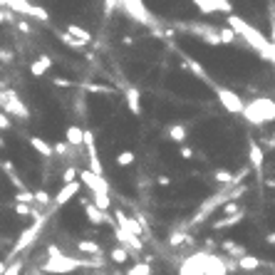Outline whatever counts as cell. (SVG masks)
Listing matches in <instances>:
<instances>
[{"label": "cell", "mask_w": 275, "mask_h": 275, "mask_svg": "<svg viewBox=\"0 0 275 275\" xmlns=\"http://www.w3.org/2000/svg\"><path fill=\"white\" fill-rule=\"evenodd\" d=\"M221 248L226 250V255H228V258H235V261L246 253V248L241 246V243H235V241H231V238H228V241H223V243H221Z\"/></svg>", "instance_id": "obj_28"}, {"label": "cell", "mask_w": 275, "mask_h": 275, "mask_svg": "<svg viewBox=\"0 0 275 275\" xmlns=\"http://www.w3.org/2000/svg\"><path fill=\"white\" fill-rule=\"evenodd\" d=\"M0 5L10 8L17 15H28V17H30V8H32V3H28V0H0Z\"/></svg>", "instance_id": "obj_24"}, {"label": "cell", "mask_w": 275, "mask_h": 275, "mask_svg": "<svg viewBox=\"0 0 275 275\" xmlns=\"http://www.w3.org/2000/svg\"><path fill=\"white\" fill-rule=\"evenodd\" d=\"M243 119L248 124H255V126H261L265 122H273L275 119V102L270 97H258V99H253V102H248L243 104Z\"/></svg>", "instance_id": "obj_3"}, {"label": "cell", "mask_w": 275, "mask_h": 275, "mask_svg": "<svg viewBox=\"0 0 275 275\" xmlns=\"http://www.w3.org/2000/svg\"><path fill=\"white\" fill-rule=\"evenodd\" d=\"M60 40L67 45L69 50H84L87 47V42H82V40H77V38H72L69 32H60Z\"/></svg>", "instance_id": "obj_33"}, {"label": "cell", "mask_w": 275, "mask_h": 275, "mask_svg": "<svg viewBox=\"0 0 275 275\" xmlns=\"http://www.w3.org/2000/svg\"><path fill=\"white\" fill-rule=\"evenodd\" d=\"M112 228H114V235H117L119 246H124L129 253H132V255L144 250V243H141V238H139V235H134V233H129V231H124V228H119L117 223H114Z\"/></svg>", "instance_id": "obj_14"}, {"label": "cell", "mask_w": 275, "mask_h": 275, "mask_svg": "<svg viewBox=\"0 0 275 275\" xmlns=\"http://www.w3.org/2000/svg\"><path fill=\"white\" fill-rule=\"evenodd\" d=\"M65 32H69L72 38H77V40H82V42H92V35H89V30H84V28H80V25H67V30Z\"/></svg>", "instance_id": "obj_32"}, {"label": "cell", "mask_w": 275, "mask_h": 275, "mask_svg": "<svg viewBox=\"0 0 275 275\" xmlns=\"http://www.w3.org/2000/svg\"><path fill=\"white\" fill-rule=\"evenodd\" d=\"M8 176H10V181H13V186L15 189H28V184H23V179H20V176H17V174H8Z\"/></svg>", "instance_id": "obj_49"}, {"label": "cell", "mask_w": 275, "mask_h": 275, "mask_svg": "<svg viewBox=\"0 0 275 275\" xmlns=\"http://www.w3.org/2000/svg\"><path fill=\"white\" fill-rule=\"evenodd\" d=\"M228 28L233 30L238 38H243L246 40V45H250L258 55L263 57V60H268L270 65L275 62V47H273V42L268 40L265 35H263L261 30H255L250 23H246L243 17H238V15L233 13H228Z\"/></svg>", "instance_id": "obj_2"}, {"label": "cell", "mask_w": 275, "mask_h": 275, "mask_svg": "<svg viewBox=\"0 0 275 275\" xmlns=\"http://www.w3.org/2000/svg\"><path fill=\"white\" fill-rule=\"evenodd\" d=\"M82 208H84V213H87V221H89L92 226H102V223L114 226V218H112L107 211H102L99 206H95L92 198H82Z\"/></svg>", "instance_id": "obj_12"}, {"label": "cell", "mask_w": 275, "mask_h": 275, "mask_svg": "<svg viewBox=\"0 0 275 275\" xmlns=\"http://www.w3.org/2000/svg\"><path fill=\"white\" fill-rule=\"evenodd\" d=\"M77 250L84 253V255H102V246L95 243V241H89V238H84V241H77Z\"/></svg>", "instance_id": "obj_27"}, {"label": "cell", "mask_w": 275, "mask_h": 275, "mask_svg": "<svg viewBox=\"0 0 275 275\" xmlns=\"http://www.w3.org/2000/svg\"><path fill=\"white\" fill-rule=\"evenodd\" d=\"M156 184H159V186H171V179H169V176H159V179H156Z\"/></svg>", "instance_id": "obj_53"}, {"label": "cell", "mask_w": 275, "mask_h": 275, "mask_svg": "<svg viewBox=\"0 0 275 275\" xmlns=\"http://www.w3.org/2000/svg\"><path fill=\"white\" fill-rule=\"evenodd\" d=\"M52 84H55V87H60V89H69V87H72V82H69V80H65V77H55V80H52Z\"/></svg>", "instance_id": "obj_48"}, {"label": "cell", "mask_w": 275, "mask_h": 275, "mask_svg": "<svg viewBox=\"0 0 275 275\" xmlns=\"http://www.w3.org/2000/svg\"><path fill=\"white\" fill-rule=\"evenodd\" d=\"M0 243H3V241H0Z\"/></svg>", "instance_id": "obj_59"}, {"label": "cell", "mask_w": 275, "mask_h": 275, "mask_svg": "<svg viewBox=\"0 0 275 275\" xmlns=\"http://www.w3.org/2000/svg\"><path fill=\"white\" fill-rule=\"evenodd\" d=\"M238 270H246V273H250V270H258V268H261L263 265V261L261 258H255V255H250V253H243V255H241V258H238Z\"/></svg>", "instance_id": "obj_23"}, {"label": "cell", "mask_w": 275, "mask_h": 275, "mask_svg": "<svg viewBox=\"0 0 275 275\" xmlns=\"http://www.w3.org/2000/svg\"><path fill=\"white\" fill-rule=\"evenodd\" d=\"M28 141H30V146H32L35 152L40 154V156H45V159H50V156H52V144H47L45 139H40V137H30Z\"/></svg>", "instance_id": "obj_26"}, {"label": "cell", "mask_w": 275, "mask_h": 275, "mask_svg": "<svg viewBox=\"0 0 275 275\" xmlns=\"http://www.w3.org/2000/svg\"><path fill=\"white\" fill-rule=\"evenodd\" d=\"M166 134H169V139H171V141H176V144H184V141L189 139V129H186V124L174 122V124H169Z\"/></svg>", "instance_id": "obj_20"}, {"label": "cell", "mask_w": 275, "mask_h": 275, "mask_svg": "<svg viewBox=\"0 0 275 275\" xmlns=\"http://www.w3.org/2000/svg\"><path fill=\"white\" fill-rule=\"evenodd\" d=\"M213 181L221 184V186H235L233 184V174L228 171V169H216L213 171Z\"/></svg>", "instance_id": "obj_31"}, {"label": "cell", "mask_w": 275, "mask_h": 275, "mask_svg": "<svg viewBox=\"0 0 275 275\" xmlns=\"http://www.w3.org/2000/svg\"><path fill=\"white\" fill-rule=\"evenodd\" d=\"M3 146H5V141H3V137H0V149H3Z\"/></svg>", "instance_id": "obj_58"}, {"label": "cell", "mask_w": 275, "mask_h": 275, "mask_svg": "<svg viewBox=\"0 0 275 275\" xmlns=\"http://www.w3.org/2000/svg\"><path fill=\"white\" fill-rule=\"evenodd\" d=\"M75 179H77V169H75V166H67V169L62 171V181L67 184V181H75Z\"/></svg>", "instance_id": "obj_45"}, {"label": "cell", "mask_w": 275, "mask_h": 275, "mask_svg": "<svg viewBox=\"0 0 275 275\" xmlns=\"http://www.w3.org/2000/svg\"><path fill=\"white\" fill-rule=\"evenodd\" d=\"M10 126H13V122H10V117H8L5 112L0 109V132H8Z\"/></svg>", "instance_id": "obj_46"}, {"label": "cell", "mask_w": 275, "mask_h": 275, "mask_svg": "<svg viewBox=\"0 0 275 275\" xmlns=\"http://www.w3.org/2000/svg\"><path fill=\"white\" fill-rule=\"evenodd\" d=\"M65 137H67V144H69V146L80 149V146H82V126H77V124H69L67 132H65Z\"/></svg>", "instance_id": "obj_25"}, {"label": "cell", "mask_w": 275, "mask_h": 275, "mask_svg": "<svg viewBox=\"0 0 275 275\" xmlns=\"http://www.w3.org/2000/svg\"><path fill=\"white\" fill-rule=\"evenodd\" d=\"M5 265H8V263H5V261H0V275H3V270H5Z\"/></svg>", "instance_id": "obj_57"}, {"label": "cell", "mask_w": 275, "mask_h": 275, "mask_svg": "<svg viewBox=\"0 0 275 275\" xmlns=\"http://www.w3.org/2000/svg\"><path fill=\"white\" fill-rule=\"evenodd\" d=\"M243 218H246V208H241L238 213H231V216H223V218L213 221V223H211V228H213V231H223V228H233V226H238V223H241Z\"/></svg>", "instance_id": "obj_19"}, {"label": "cell", "mask_w": 275, "mask_h": 275, "mask_svg": "<svg viewBox=\"0 0 275 275\" xmlns=\"http://www.w3.org/2000/svg\"><path fill=\"white\" fill-rule=\"evenodd\" d=\"M0 169H3L5 174H13V171H15V166H13V161H10V159H0Z\"/></svg>", "instance_id": "obj_50"}, {"label": "cell", "mask_w": 275, "mask_h": 275, "mask_svg": "<svg viewBox=\"0 0 275 275\" xmlns=\"http://www.w3.org/2000/svg\"><path fill=\"white\" fill-rule=\"evenodd\" d=\"M72 149H75V146H69L67 141H55V144H52V154H57V156H67Z\"/></svg>", "instance_id": "obj_42"}, {"label": "cell", "mask_w": 275, "mask_h": 275, "mask_svg": "<svg viewBox=\"0 0 275 275\" xmlns=\"http://www.w3.org/2000/svg\"><path fill=\"white\" fill-rule=\"evenodd\" d=\"M30 17H32V20H40V23H50V13H47L45 8H40V5H32V8H30Z\"/></svg>", "instance_id": "obj_36"}, {"label": "cell", "mask_w": 275, "mask_h": 275, "mask_svg": "<svg viewBox=\"0 0 275 275\" xmlns=\"http://www.w3.org/2000/svg\"><path fill=\"white\" fill-rule=\"evenodd\" d=\"M193 243V235L186 231V228H179V231H174V233L169 235V246L171 248H179V246H191Z\"/></svg>", "instance_id": "obj_22"}, {"label": "cell", "mask_w": 275, "mask_h": 275, "mask_svg": "<svg viewBox=\"0 0 275 275\" xmlns=\"http://www.w3.org/2000/svg\"><path fill=\"white\" fill-rule=\"evenodd\" d=\"M40 60L47 65V67H52V57H50V55H40Z\"/></svg>", "instance_id": "obj_55"}, {"label": "cell", "mask_w": 275, "mask_h": 275, "mask_svg": "<svg viewBox=\"0 0 275 275\" xmlns=\"http://www.w3.org/2000/svg\"><path fill=\"white\" fill-rule=\"evenodd\" d=\"M218 38H221V45H226V42H228V45H233V42L238 40V35H235V32L228 28V25L218 30Z\"/></svg>", "instance_id": "obj_37"}, {"label": "cell", "mask_w": 275, "mask_h": 275, "mask_svg": "<svg viewBox=\"0 0 275 275\" xmlns=\"http://www.w3.org/2000/svg\"><path fill=\"white\" fill-rule=\"evenodd\" d=\"M104 265V255H92V258H72L67 253H62L57 246L47 248V261L42 263V273L52 275H67L75 273L80 268H102Z\"/></svg>", "instance_id": "obj_1"}, {"label": "cell", "mask_w": 275, "mask_h": 275, "mask_svg": "<svg viewBox=\"0 0 275 275\" xmlns=\"http://www.w3.org/2000/svg\"><path fill=\"white\" fill-rule=\"evenodd\" d=\"M179 30L191 32V35H196L198 40H204L206 45H213V47H218L221 45L218 28H213V25H201V23H179Z\"/></svg>", "instance_id": "obj_8"}, {"label": "cell", "mask_w": 275, "mask_h": 275, "mask_svg": "<svg viewBox=\"0 0 275 275\" xmlns=\"http://www.w3.org/2000/svg\"><path fill=\"white\" fill-rule=\"evenodd\" d=\"M129 255H132V253H129L124 246H117V248H112V250H109L112 263H117V265H124V263L129 261Z\"/></svg>", "instance_id": "obj_30"}, {"label": "cell", "mask_w": 275, "mask_h": 275, "mask_svg": "<svg viewBox=\"0 0 275 275\" xmlns=\"http://www.w3.org/2000/svg\"><path fill=\"white\" fill-rule=\"evenodd\" d=\"M216 89V97H218V102H221V107L226 112H231V114H241V109H243V99L235 95L233 89H226V87H213Z\"/></svg>", "instance_id": "obj_9"}, {"label": "cell", "mask_w": 275, "mask_h": 275, "mask_svg": "<svg viewBox=\"0 0 275 275\" xmlns=\"http://www.w3.org/2000/svg\"><path fill=\"white\" fill-rule=\"evenodd\" d=\"M117 5H122L126 17H132L134 23H141L146 28H159V20L152 15V10L144 5V0H117Z\"/></svg>", "instance_id": "obj_5"}, {"label": "cell", "mask_w": 275, "mask_h": 275, "mask_svg": "<svg viewBox=\"0 0 275 275\" xmlns=\"http://www.w3.org/2000/svg\"><path fill=\"white\" fill-rule=\"evenodd\" d=\"M15 201H20V204H35V196H32V191H28V189H17Z\"/></svg>", "instance_id": "obj_43"}, {"label": "cell", "mask_w": 275, "mask_h": 275, "mask_svg": "<svg viewBox=\"0 0 275 275\" xmlns=\"http://www.w3.org/2000/svg\"><path fill=\"white\" fill-rule=\"evenodd\" d=\"M124 102H126V107L132 114H141V92H139V87H124Z\"/></svg>", "instance_id": "obj_18"}, {"label": "cell", "mask_w": 275, "mask_h": 275, "mask_svg": "<svg viewBox=\"0 0 275 275\" xmlns=\"http://www.w3.org/2000/svg\"><path fill=\"white\" fill-rule=\"evenodd\" d=\"M42 226H45V216H35V221L30 223L23 233L17 235L15 246L10 248V255H8V261H13V258H17L20 253H25L28 248L35 246V241H38V238H40V233H42Z\"/></svg>", "instance_id": "obj_4"}, {"label": "cell", "mask_w": 275, "mask_h": 275, "mask_svg": "<svg viewBox=\"0 0 275 275\" xmlns=\"http://www.w3.org/2000/svg\"><path fill=\"white\" fill-rule=\"evenodd\" d=\"M20 273H23V261L20 258H13L3 270V275H20Z\"/></svg>", "instance_id": "obj_39"}, {"label": "cell", "mask_w": 275, "mask_h": 275, "mask_svg": "<svg viewBox=\"0 0 275 275\" xmlns=\"http://www.w3.org/2000/svg\"><path fill=\"white\" fill-rule=\"evenodd\" d=\"M0 62L10 65V62H13V52H10V50H0Z\"/></svg>", "instance_id": "obj_52"}, {"label": "cell", "mask_w": 275, "mask_h": 275, "mask_svg": "<svg viewBox=\"0 0 275 275\" xmlns=\"http://www.w3.org/2000/svg\"><path fill=\"white\" fill-rule=\"evenodd\" d=\"M15 25H17V30H20V32H32V25H30L28 20H17Z\"/></svg>", "instance_id": "obj_51"}, {"label": "cell", "mask_w": 275, "mask_h": 275, "mask_svg": "<svg viewBox=\"0 0 275 275\" xmlns=\"http://www.w3.org/2000/svg\"><path fill=\"white\" fill-rule=\"evenodd\" d=\"M112 218H114V223H117L119 228H124V231H129V233L139 235V238L144 235V226H141V223H139L137 218H132V216H126L124 211H114V216H112Z\"/></svg>", "instance_id": "obj_15"}, {"label": "cell", "mask_w": 275, "mask_h": 275, "mask_svg": "<svg viewBox=\"0 0 275 275\" xmlns=\"http://www.w3.org/2000/svg\"><path fill=\"white\" fill-rule=\"evenodd\" d=\"M268 246H275V233H268Z\"/></svg>", "instance_id": "obj_56"}, {"label": "cell", "mask_w": 275, "mask_h": 275, "mask_svg": "<svg viewBox=\"0 0 275 275\" xmlns=\"http://www.w3.org/2000/svg\"><path fill=\"white\" fill-rule=\"evenodd\" d=\"M193 5L201 10L204 15H213L216 13V5H213V0H193Z\"/></svg>", "instance_id": "obj_40"}, {"label": "cell", "mask_w": 275, "mask_h": 275, "mask_svg": "<svg viewBox=\"0 0 275 275\" xmlns=\"http://www.w3.org/2000/svg\"><path fill=\"white\" fill-rule=\"evenodd\" d=\"M0 109L5 112L8 117L13 114V117H17V119H28L30 117V109L23 104V99L15 95V89H10V87L0 89Z\"/></svg>", "instance_id": "obj_7"}, {"label": "cell", "mask_w": 275, "mask_h": 275, "mask_svg": "<svg viewBox=\"0 0 275 275\" xmlns=\"http://www.w3.org/2000/svg\"><path fill=\"white\" fill-rule=\"evenodd\" d=\"M181 67H184V69H191L198 80H204V82H208L211 87H216V84H213V80H211V75L206 72V67H204L198 60H193L191 55H184V65H181Z\"/></svg>", "instance_id": "obj_17"}, {"label": "cell", "mask_w": 275, "mask_h": 275, "mask_svg": "<svg viewBox=\"0 0 275 275\" xmlns=\"http://www.w3.org/2000/svg\"><path fill=\"white\" fill-rule=\"evenodd\" d=\"M248 159H250V166H253L255 171H261V169H263V161H265V154H263L261 144L250 141V146H248Z\"/></svg>", "instance_id": "obj_21"}, {"label": "cell", "mask_w": 275, "mask_h": 275, "mask_svg": "<svg viewBox=\"0 0 275 275\" xmlns=\"http://www.w3.org/2000/svg\"><path fill=\"white\" fill-rule=\"evenodd\" d=\"M47 69H50V67H47V65H45L42 60H35V62L30 65V75H32V77H42V75H45Z\"/></svg>", "instance_id": "obj_41"}, {"label": "cell", "mask_w": 275, "mask_h": 275, "mask_svg": "<svg viewBox=\"0 0 275 275\" xmlns=\"http://www.w3.org/2000/svg\"><path fill=\"white\" fill-rule=\"evenodd\" d=\"M77 179L82 184H87V189L92 193H109V181L104 176H99V174H95V171H89V169L77 171Z\"/></svg>", "instance_id": "obj_10"}, {"label": "cell", "mask_w": 275, "mask_h": 275, "mask_svg": "<svg viewBox=\"0 0 275 275\" xmlns=\"http://www.w3.org/2000/svg\"><path fill=\"white\" fill-rule=\"evenodd\" d=\"M80 189H82V181H80V179H75V181H67V184H62V189H60V193H57L55 198L50 201V204H52V208H50V211H55V208H62L65 204H69V201H72V198H75V196L80 193ZM50 211H47V213H50Z\"/></svg>", "instance_id": "obj_11"}, {"label": "cell", "mask_w": 275, "mask_h": 275, "mask_svg": "<svg viewBox=\"0 0 275 275\" xmlns=\"http://www.w3.org/2000/svg\"><path fill=\"white\" fill-rule=\"evenodd\" d=\"M126 275H152V263H134L132 268H126Z\"/></svg>", "instance_id": "obj_34"}, {"label": "cell", "mask_w": 275, "mask_h": 275, "mask_svg": "<svg viewBox=\"0 0 275 275\" xmlns=\"http://www.w3.org/2000/svg\"><path fill=\"white\" fill-rule=\"evenodd\" d=\"M179 154H181V159H186V161H189V159H193V149L189 146V144H181Z\"/></svg>", "instance_id": "obj_47"}, {"label": "cell", "mask_w": 275, "mask_h": 275, "mask_svg": "<svg viewBox=\"0 0 275 275\" xmlns=\"http://www.w3.org/2000/svg\"><path fill=\"white\" fill-rule=\"evenodd\" d=\"M82 92H92V95H114L117 89L112 84H97V82H84Z\"/></svg>", "instance_id": "obj_29"}, {"label": "cell", "mask_w": 275, "mask_h": 275, "mask_svg": "<svg viewBox=\"0 0 275 275\" xmlns=\"http://www.w3.org/2000/svg\"><path fill=\"white\" fill-rule=\"evenodd\" d=\"M92 201H95V206H99L102 211H109V206H112L109 193H92Z\"/></svg>", "instance_id": "obj_35"}, {"label": "cell", "mask_w": 275, "mask_h": 275, "mask_svg": "<svg viewBox=\"0 0 275 275\" xmlns=\"http://www.w3.org/2000/svg\"><path fill=\"white\" fill-rule=\"evenodd\" d=\"M137 161V156H134V152H122L117 154V166H122V169H126V166H132Z\"/></svg>", "instance_id": "obj_38"}, {"label": "cell", "mask_w": 275, "mask_h": 275, "mask_svg": "<svg viewBox=\"0 0 275 275\" xmlns=\"http://www.w3.org/2000/svg\"><path fill=\"white\" fill-rule=\"evenodd\" d=\"M206 253L208 250H198V253L189 255L186 261L181 263L179 275H204V268H206Z\"/></svg>", "instance_id": "obj_13"}, {"label": "cell", "mask_w": 275, "mask_h": 275, "mask_svg": "<svg viewBox=\"0 0 275 275\" xmlns=\"http://www.w3.org/2000/svg\"><path fill=\"white\" fill-rule=\"evenodd\" d=\"M263 144H265V149L270 152V149H273V146H275V139H273V137H268V141H263Z\"/></svg>", "instance_id": "obj_54"}, {"label": "cell", "mask_w": 275, "mask_h": 275, "mask_svg": "<svg viewBox=\"0 0 275 275\" xmlns=\"http://www.w3.org/2000/svg\"><path fill=\"white\" fill-rule=\"evenodd\" d=\"M32 196H35V204L42 206V208H47V204L52 201V196H50L47 191H32Z\"/></svg>", "instance_id": "obj_44"}, {"label": "cell", "mask_w": 275, "mask_h": 275, "mask_svg": "<svg viewBox=\"0 0 275 275\" xmlns=\"http://www.w3.org/2000/svg\"><path fill=\"white\" fill-rule=\"evenodd\" d=\"M228 189H231V186H223V191H218L216 196H211L208 201H204V204L198 206V211L193 213L191 223H186L184 228L189 231V228H196V226H201V223H204V221H206L208 216H211V213H213V211H216V208H218L221 204H223V201H228V198H231V193H228Z\"/></svg>", "instance_id": "obj_6"}, {"label": "cell", "mask_w": 275, "mask_h": 275, "mask_svg": "<svg viewBox=\"0 0 275 275\" xmlns=\"http://www.w3.org/2000/svg\"><path fill=\"white\" fill-rule=\"evenodd\" d=\"M204 275H228L226 258H221L218 253L208 250V253H206V268H204Z\"/></svg>", "instance_id": "obj_16"}]
</instances>
